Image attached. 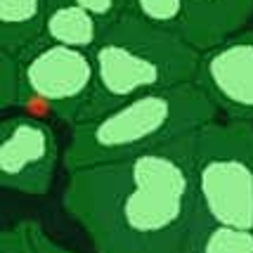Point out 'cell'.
Wrapping results in <instances>:
<instances>
[{
	"label": "cell",
	"instance_id": "obj_1",
	"mask_svg": "<svg viewBox=\"0 0 253 253\" xmlns=\"http://www.w3.org/2000/svg\"><path fill=\"white\" fill-rule=\"evenodd\" d=\"M64 209L95 253H185L201 218L192 135L135 159L71 170Z\"/></svg>",
	"mask_w": 253,
	"mask_h": 253
},
{
	"label": "cell",
	"instance_id": "obj_2",
	"mask_svg": "<svg viewBox=\"0 0 253 253\" xmlns=\"http://www.w3.org/2000/svg\"><path fill=\"white\" fill-rule=\"evenodd\" d=\"M218 109L197 83L149 92L71 128L66 170L156 152L215 121Z\"/></svg>",
	"mask_w": 253,
	"mask_h": 253
},
{
	"label": "cell",
	"instance_id": "obj_3",
	"mask_svg": "<svg viewBox=\"0 0 253 253\" xmlns=\"http://www.w3.org/2000/svg\"><path fill=\"white\" fill-rule=\"evenodd\" d=\"M92 62L95 90L81 123L135 97L194 83L201 52L182 36L126 12L104 26L92 50Z\"/></svg>",
	"mask_w": 253,
	"mask_h": 253
},
{
	"label": "cell",
	"instance_id": "obj_4",
	"mask_svg": "<svg viewBox=\"0 0 253 253\" xmlns=\"http://www.w3.org/2000/svg\"><path fill=\"white\" fill-rule=\"evenodd\" d=\"M201 218L253 232V123L211 121L192 135Z\"/></svg>",
	"mask_w": 253,
	"mask_h": 253
},
{
	"label": "cell",
	"instance_id": "obj_5",
	"mask_svg": "<svg viewBox=\"0 0 253 253\" xmlns=\"http://www.w3.org/2000/svg\"><path fill=\"white\" fill-rule=\"evenodd\" d=\"M19 62L31 102L36 99L57 119L71 123V128L78 126L95 90L92 52L43 38L29 52H24Z\"/></svg>",
	"mask_w": 253,
	"mask_h": 253
},
{
	"label": "cell",
	"instance_id": "obj_6",
	"mask_svg": "<svg viewBox=\"0 0 253 253\" xmlns=\"http://www.w3.org/2000/svg\"><path fill=\"white\" fill-rule=\"evenodd\" d=\"M59 144L50 123L10 116L0 123V185L26 197H45L57 173Z\"/></svg>",
	"mask_w": 253,
	"mask_h": 253
},
{
	"label": "cell",
	"instance_id": "obj_7",
	"mask_svg": "<svg viewBox=\"0 0 253 253\" xmlns=\"http://www.w3.org/2000/svg\"><path fill=\"white\" fill-rule=\"evenodd\" d=\"M199 88L230 121H253V31H239L201 52Z\"/></svg>",
	"mask_w": 253,
	"mask_h": 253
},
{
	"label": "cell",
	"instance_id": "obj_8",
	"mask_svg": "<svg viewBox=\"0 0 253 253\" xmlns=\"http://www.w3.org/2000/svg\"><path fill=\"white\" fill-rule=\"evenodd\" d=\"M253 14V0H185L180 36L194 50L206 52L239 33Z\"/></svg>",
	"mask_w": 253,
	"mask_h": 253
},
{
	"label": "cell",
	"instance_id": "obj_9",
	"mask_svg": "<svg viewBox=\"0 0 253 253\" xmlns=\"http://www.w3.org/2000/svg\"><path fill=\"white\" fill-rule=\"evenodd\" d=\"M50 0H0V52L22 57L45 38Z\"/></svg>",
	"mask_w": 253,
	"mask_h": 253
},
{
	"label": "cell",
	"instance_id": "obj_10",
	"mask_svg": "<svg viewBox=\"0 0 253 253\" xmlns=\"http://www.w3.org/2000/svg\"><path fill=\"white\" fill-rule=\"evenodd\" d=\"M104 24L88 10L69 0H50V14L45 22V38L57 45L92 52L99 43Z\"/></svg>",
	"mask_w": 253,
	"mask_h": 253
},
{
	"label": "cell",
	"instance_id": "obj_11",
	"mask_svg": "<svg viewBox=\"0 0 253 253\" xmlns=\"http://www.w3.org/2000/svg\"><path fill=\"white\" fill-rule=\"evenodd\" d=\"M185 253H253V232L222 227L199 218Z\"/></svg>",
	"mask_w": 253,
	"mask_h": 253
},
{
	"label": "cell",
	"instance_id": "obj_12",
	"mask_svg": "<svg viewBox=\"0 0 253 253\" xmlns=\"http://www.w3.org/2000/svg\"><path fill=\"white\" fill-rule=\"evenodd\" d=\"M128 12L156 29L180 36L185 24V0H130Z\"/></svg>",
	"mask_w": 253,
	"mask_h": 253
},
{
	"label": "cell",
	"instance_id": "obj_13",
	"mask_svg": "<svg viewBox=\"0 0 253 253\" xmlns=\"http://www.w3.org/2000/svg\"><path fill=\"white\" fill-rule=\"evenodd\" d=\"M31 102L19 57L0 52V109H17Z\"/></svg>",
	"mask_w": 253,
	"mask_h": 253
},
{
	"label": "cell",
	"instance_id": "obj_14",
	"mask_svg": "<svg viewBox=\"0 0 253 253\" xmlns=\"http://www.w3.org/2000/svg\"><path fill=\"white\" fill-rule=\"evenodd\" d=\"M36 220H22L0 234V253H38Z\"/></svg>",
	"mask_w": 253,
	"mask_h": 253
},
{
	"label": "cell",
	"instance_id": "obj_15",
	"mask_svg": "<svg viewBox=\"0 0 253 253\" xmlns=\"http://www.w3.org/2000/svg\"><path fill=\"white\" fill-rule=\"evenodd\" d=\"M69 2H76L78 7L88 10L90 14L97 17L104 26L111 22H116L121 14H126V12H128V5H130V0H69Z\"/></svg>",
	"mask_w": 253,
	"mask_h": 253
},
{
	"label": "cell",
	"instance_id": "obj_16",
	"mask_svg": "<svg viewBox=\"0 0 253 253\" xmlns=\"http://www.w3.org/2000/svg\"><path fill=\"white\" fill-rule=\"evenodd\" d=\"M36 244H38V253H78V251H71V249H64L62 244L52 242L45 230L41 227V222H38V227H36Z\"/></svg>",
	"mask_w": 253,
	"mask_h": 253
}]
</instances>
